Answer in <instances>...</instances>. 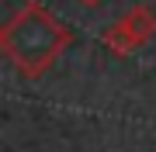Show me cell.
Segmentation results:
<instances>
[{"label":"cell","instance_id":"obj_1","mask_svg":"<svg viewBox=\"0 0 156 152\" xmlns=\"http://www.w3.org/2000/svg\"><path fill=\"white\" fill-rule=\"evenodd\" d=\"M62 45H66V31H62L38 4H28L17 17H11V24L4 28V52L31 76L42 73V69L59 56Z\"/></svg>","mask_w":156,"mask_h":152}]
</instances>
